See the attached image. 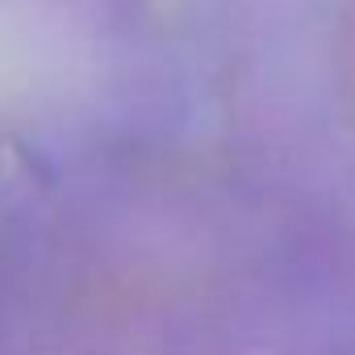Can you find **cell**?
<instances>
[]
</instances>
